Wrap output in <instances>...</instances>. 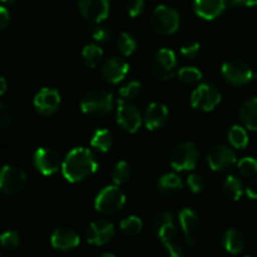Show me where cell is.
<instances>
[{"label":"cell","mask_w":257,"mask_h":257,"mask_svg":"<svg viewBox=\"0 0 257 257\" xmlns=\"http://www.w3.org/2000/svg\"><path fill=\"white\" fill-rule=\"evenodd\" d=\"M98 170V161L94 153L85 147L73 148L62 165V173L70 183H78L94 175Z\"/></svg>","instance_id":"6da1fadb"},{"label":"cell","mask_w":257,"mask_h":257,"mask_svg":"<svg viewBox=\"0 0 257 257\" xmlns=\"http://www.w3.org/2000/svg\"><path fill=\"white\" fill-rule=\"evenodd\" d=\"M80 109L92 118H104L113 109V94L103 89L85 93L80 100Z\"/></svg>","instance_id":"7a4b0ae2"},{"label":"cell","mask_w":257,"mask_h":257,"mask_svg":"<svg viewBox=\"0 0 257 257\" xmlns=\"http://www.w3.org/2000/svg\"><path fill=\"white\" fill-rule=\"evenodd\" d=\"M125 205V195L118 186H107L98 193L94 200V207L103 215H115Z\"/></svg>","instance_id":"3957f363"},{"label":"cell","mask_w":257,"mask_h":257,"mask_svg":"<svg viewBox=\"0 0 257 257\" xmlns=\"http://www.w3.org/2000/svg\"><path fill=\"white\" fill-rule=\"evenodd\" d=\"M180 14L168 5H158L151 15L152 28L162 35H171L180 28Z\"/></svg>","instance_id":"277c9868"},{"label":"cell","mask_w":257,"mask_h":257,"mask_svg":"<svg viewBox=\"0 0 257 257\" xmlns=\"http://www.w3.org/2000/svg\"><path fill=\"white\" fill-rule=\"evenodd\" d=\"M223 79L226 83L235 87L246 85L247 83L256 80V73L240 59H230L225 62L221 68Z\"/></svg>","instance_id":"5b68a950"},{"label":"cell","mask_w":257,"mask_h":257,"mask_svg":"<svg viewBox=\"0 0 257 257\" xmlns=\"http://www.w3.org/2000/svg\"><path fill=\"white\" fill-rule=\"evenodd\" d=\"M222 95L218 88L212 83H202L193 90L191 95V105L200 112H211L220 104Z\"/></svg>","instance_id":"8992f818"},{"label":"cell","mask_w":257,"mask_h":257,"mask_svg":"<svg viewBox=\"0 0 257 257\" xmlns=\"http://www.w3.org/2000/svg\"><path fill=\"white\" fill-rule=\"evenodd\" d=\"M198 162V150L192 142H183L171 153V166L178 172L195 170Z\"/></svg>","instance_id":"52a82bcc"},{"label":"cell","mask_w":257,"mask_h":257,"mask_svg":"<svg viewBox=\"0 0 257 257\" xmlns=\"http://www.w3.org/2000/svg\"><path fill=\"white\" fill-rule=\"evenodd\" d=\"M151 67L156 77L161 80H170L173 78L177 67V57L175 52L168 48L157 50L151 59Z\"/></svg>","instance_id":"ba28073f"},{"label":"cell","mask_w":257,"mask_h":257,"mask_svg":"<svg viewBox=\"0 0 257 257\" xmlns=\"http://www.w3.org/2000/svg\"><path fill=\"white\" fill-rule=\"evenodd\" d=\"M143 122V117L136 105L124 99L117 102V123L125 133L137 132Z\"/></svg>","instance_id":"9c48e42d"},{"label":"cell","mask_w":257,"mask_h":257,"mask_svg":"<svg viewBox=\"0 0 257 257\" xmlns=\"http://www.w3.org/2000/svg\"><path fill=\"white\" fill-rule=\"evenodd\" d=\"M27 173L15 166H4L0 175V190L5 195H18L27 186Z\"/></svg>","instance_id":"30bf717a"},{"label":"cell","mask_w":257,"mask_h":257,"mask_svg":"<svg viewBox=\"0 0 257 257\" xmlns=\"http://www.w3.org/2000/svg\"><path fill=\"white\" fill-rule=\"evenodd\" d=\"M33 163L34 167L44 176L54 175L63 165L59 153L49 147L38 148L33 157Z\"/></svg>","instance_id":"8fae6325"},{"label":"cell","mask_w":257,"mask_h":257,"mask_svg":"<svg viewBox=\"0 0 257 257\" xmlns=\"http://www.w3.org/2000/svg\"><path fill=\"white\" fill-rule=\"evenodd\" d=\"M207 163L215 172H223L237 163V157L230 147L221 145L211 148L207 153Z\"/></svg>","instance_id":"7c38bea8"},{"label":"cell","mask_w":257,"mask_h":257,"mask_svg":"<svg viewBox=\"0 0 257 257\" xmlns=\"http://www.w3.org/2000/svg\"><path fill=\"white\" fill-rule=\"evenodd\" d=\"M130 64L127 60L119 57H109L102 63L100 75L109 84H118L127 77Z\"/></svg>","instance_id":"4fadbf2b"},{"label":"cell","mask_w":257,"mask_h":257,"mask_svg":"<svg viewBox=\"0 0 257 257\" xmlns=\"http://www.w3.org/2000/svg\"><path fill=\"white\" fill-rule=\"evenodd\" d=\"M62 98L58 89L54 88H43L35 94L33 104L37 112L44 117L53 115L59 108Z\"/></svg>","instance_id":"5bb4252c"},{"label":"cell","mask_w":257,"mask_h":257,"mask_svg":"<svg viewBox=\"0 0 257 257\" xmlns=\"http://www.w3.org/2000/svg\"><path fill=\"white\" fill-rule=\"evenodd\" d=\"M115 235L114 226L107 220H95L88 226L85 237L88 243L94 246H103L113 240Z\"/></svg>","instance_id":"9a60e30c"},{"label":"cell","mask_w":257,"mask_h":257,"mask_svg":"<svg viewBox=\"0 0 257 257\" xmlns=\"http://www.w3.org/2000/svg\"><path fill=\"white\" fill-rule=\"evenodd\" d=\"M79 12L88 22L99 24L107 19L109 14V0H79L78 2Z\"/></svg>","instance_id":"2e32d148"},{"label":"cell","mask_w":257,"mask_h":257,"mask_svg":"<svg viewBox=\"0 0 257 257\" xmlns=\"http://www.w3.org/2000/svg\"><path fill=\"white\" fill-rule=\"evenodd\" d=\"M50 242L55 250L70 251L79 246L80 237L73 228L59 227L53 231Z\"/></svg>","instance_id":"e0dca14e"},{"label":"cell","mask_w":257,"mask_h":257,"mask_svg":"<svg viewBox=\"0 0 257 257\" xmlns=\"http://www.w3.org/2000/svg\"><path fill=\"white\" fill-rule=\"evenodd\" d=\"M155 228L158 240L163 245L175 242L176 237H177V228H176L175 220H173V213L171 211H163L158 216L155 223Z\"/></svg>","instance_id":"ac0fdd59"},{"label":"cell","mask_w":257,"mask_h":257,"mask_svg":"<svg viewBox=\"0 0 257 257\" xmlns=\"http://www.w3.org/2000/svg\"><path fill=\"white\" fill-rule=\"evenodd\" d=\"M168 108L163 103H151L143 114V123L148 131H156L163 127L168 119Z\"/></svg>","instance_id":"d6986e66"},{"label":"cell","mask_w":257,"mask_h":257,"mask_svg":"<svg viewBox=\"0 0 257 257\" xmlns=\"http://www.w3.org/2000/svg\"><path fill=\"white\" fill-rule=\"evenodd\" d=\"M178 220H180L181 228L183 231V235H185L186 242L188 246H195L196 242V232L198 230V226H200V220H198V216L192 208L185 207L183 210H181L180 215H178Z\"/></svg>","instance_id":"ffe728a7"},{"label":"cell","mask_w":257,"mask_h":257,"mask_svg":"<svg viewBox=\"0 0 257 257\" xmlns=\"http://www.w3.org/2000/svg\"><path fill=\"white\" fill-rule=\"evenodd\" d=\"M226 5H227L226 0H195L193 2L196 14L206 20H213L220 17L225 10Z\"/></svg>","instance_id":"44dd1931"},{"label":"cell","mask_w":257,"mask_h":257,"mask_svg":"<svg viewBox=\"0 0 257 257\" xmlns=\"http://www.w3.org/2000/svg\"><path fill=\"white\" fill-rule=\"evenodd\" d=\"M182 180L176 173H166L157 182L158 192L163 196H175L182 190Z\"/></svg>","instance_id":"7402d4cb"},{"label":"cell","mask_w":257,"mask_h":257,"mask_svg":"<svg viewBox=\"0 0 257 257\" xmlns=\"http://www.w3.org/2000/svg\"><path fill=\"white\" fill-rule=\"evenodd\" d=\"M240 118L247 130L257 131V97L250 98L241 105Z\"/></svg>","instance_id":"603a6c76"},{"label":"cell","mask_w":257,"mask_h":257,"mask_svg":"<svg viewBox=\"0 0 257 257\" xmlns=\"http://www.w3.org/2000/svg\"><path fill=\"white\" fill-rule=\"evenodd\" d=\"M223 247L227 251L228 253H240L243 250V246H245V236L241 231L236 230V228H230L225 232L223 235Z\"/></svg>","instance_id":"cb8c5ba5"},{"label":"cell","mask_w":257,"mask_h":257,"mask_svg":"<svg viewBox=\"0 0 257 257\" xmlns=\"http://www.w3.org/2000/svg\"><path fill=\"white\" fill-rule=\"evenodd\" d=\"M82 63L87 68H97L103 59V50L97 44H87L82 50Z\"/></svg>","instance_id":"d4e9b609"},{"label":"cell","mask_w":257,"mask_h":257,"mask_svg":"<svg viewBox=\"0 0 257 257\" xmlns=\"http://www.w3.org/2000/svg\"><path fill=\"white\" fill-rule=\"evenodd\" d=\"M90 146L102 153L108 152L113 146L112 133L108 130H105V128L97 130L93 133L92 140H90Z\"/></svg>","instance_id":"484cf974"},{"label":"cell","mask_w":257,"mask_h":257,"mask_svg":"<svg viewBox=\"0 0 257 257\" xmlns=\"http://www.w3.org/2000/svg\"><path fill=\"white\" fill-rule=\"evenodd\" d=\"M131 176H132V167L125 161H118L110 171V177H112L113 183L115 186L125 183L130 180Z\"/></svg>","instance_id":"4316f807"},{"label":"cell","mask_w":257,"mask_h":257,"mask_svg":"<svg viewBox=\"0 0 257 257\" xmlns=\"http://www.w3.org/2000/svg\"><path fill=\"white\" fill-rule=\"evenodd\" d=\"M242 183L238 180L236 176H228L225 180L222 186L223 195L228 198V200L232 201H238L240 197L242 196Z\"/></svg>","instance_id":"83f0119b"},{"label":"cell","mask_w":257,"mask_h":257,"mask_svg":"<svg viewBox=\"0 0 257 257\" xmlns=\"http://www.w3.org/2000/svg\"><path fill=\"white\" fill-rule=\"evenodd\" d=\"M228 141L237 150H243L248 145V135L242 125L233 124L228 131Z\"/></svg>","instance_id":"f1b7e54d"},{"label":"cell","mask_w":257,"mask_h":257,"mask_svg":"<svg viewBox=\"0 0 257 257\" xmlns=\"http://www.w3.org/2000/svg\"><path fill=\"white\" fill-rule=\"evenodd\" d=\"M117 48L120 54L124 55V57H130L137 49V42L132 35L128 34L127 32H123L120 33L117 39Z\"/></svg>","instance_id":"f546056e"},{"label":"cell","mask_w":257,"mask_h":257,"mask_svg":"<svg viewBox=\"0 0 257 257\" xmlns=\"http://www.w3.org/2000/svg\"><path fill=\"white\" fill-rule=\"evenodd\" d=\"M178 80L186 85H192L202 79V73L196 67H183L177 72Z\"/></svg>","instance_id":"4dcf8cb0"},{"label":"cell","mask_w":257,"mask_h":257,"mask_svg":"<svg viewBox=\"0 0 257 257\" xmlns=\"http://www.w3.org/2000/svg\"><path fill=\"white\" fill-rule=\"evenodd\" d=\"M143 223L142 220L137 216H128L123 221H120L119 228L124 235L127 236H136L142 231Z\"/></svg>","instance_id":"1f68e13d"},{"label":"cell","mask_w":257,"mask_h":257,"mask_svg":"<svg viewBox=\"0 0 257 257\" xmlns=\"http://www.w3.org/2000/svg\"><path fill=\"white\" fill-rule=\"evenodd\" d=\"M237 170L242 177L253 178L257 175V160L252 157H243L237 162Z\"/></svg>","instance_id":"d6a6232c"},{"label":"cell","mask_w":257,"mask_h":257,"mask_svg":"<svg viewBox=\"0 0 257 257\" xmlns=\"http://www.w3.org/2000/svg\"><path fill=\"white\" fill-rule=\"evenodd\" d=\"M141 90H142V84L137 80H131L120 88L119 94L123 99L128 102V100L136 99L141 94Z\"/></svg>","instance_id":"836d02e7"},{"label":"cell","mask_w":257,"mask_h":257,"mask_svg":"<svg viewBox=\"0 0 257 257\" xmlns=\"http://www.w3.org/2000/svg\"><path fill=\"white\" fill-rule=\"evenodd\" d=\"M2 247L7 251H15L20 246V236L15 231H5L2 235Z\"/></svg>","instance_id":"e575fe53"},{"label":"cell","mask_w":257,"mask_h":257,"mask_svg":"<svg viewBox=\"0 0 257 257\" xmlns=\"http://www.w3.org/2000/svg\"><path fill=\"white\" fill-rule=\"evenodd\" d=\"M92 35L93 38H94L95 42L100 43V44L108 43L110 40V38H112V33H110L109 28L102 24H98L93 28Z\"/></svg>","instance_id":"d590c367"},{"label":"cell","mask_w":257,"mask_h":257,"mask_svg":"<svg viewBox=\"0 0 257 257\" xmlns=\"http://www.w3.org/2000/svg\"><path fill=\"white\" fill-rule=\"evenodd\" d=\"M201 45L198 42H187L181 47V54L186 59H195L200 54Z\"/></svg>","instance_id":"8d00e7d4"},{"label":"cell","mask_w":257,"mask_h":257,"mask_svg":"<svg viewBox=\"0 0 257 257\" xmlns=\"http://www.w3.org/2000/svg\"><path fill=\"white\" fill-rule=\"evenodd\" d=\"M187 186L190 187L191 192L192 193H200L203 190V178L200 175H196V173H191L187 177Z\"/></svg>","instance_id":"74e56055"},{"label":"cell","mask_w":257,"mask_h":257,"mask_svg":"<svg viewBox=\"0 0 257 257\" xmlns=\"http://www.w3.org/2000/svg\"><path fill=\"white\" fill-rule=\"evenodd\" d=\"M125 8L130 17L136 18L145 10V0H127Z\"/></svg>","instance_id":"f35d334b"},{"label":"cell","mask_w":257,"mask_h":257,"mask_svg":"<svg viewBox=\"0 0 257 257\" xmlns=\"http://www.w3.org/2000/svg\"><path fill=\"white\" fill-rule=\"evenodd\" d=\"M10 124H12V112L9 107L4 102H2L0 103V128L2 131H5Z\"/></svg>","instance_id":"ab89813d"},{"label":"cell","mask_w":257,"mask_h":257,"mask_svg":"<svg viewBox=\"0 0 257 257\" xmlns=\"http://www.w3.org/2000/svg\"><path fill=\"white\" fill-rule=\"evenodd\" d=\"M163 246H165L168 257H185L183 248L177 242H170Z\"/></svg>","instance_id":"60d3db41"},{"label":"cell","mask_w":257,"mask_h":257,"mask_svg":"<svg viewBox=\"0 0 257 257\" xmlns=\"http://www.w3.org/2000/svg\"><path fill=\"white\" fill-rule=\"evenodd\" d=\"M10 23V13L5 7L0 8V30H4Z\"/></svg>","instance_id":"b9f144b4"},{"label":"cell","mask_w":257,"mask_h":257,"mask_svg":"<svg viewBox=\"0 0 257 257\" xmlns=\"http://www.w3.org/2000/svg\"><path fill=\"white\" fill-rule=\"evenodd\" d=\"M246 195L251 200H257V178L251 181L246 187Z\"/></svg>","instance_id":"7bdbcfd3"},{"label":"cell","mask_w":257,"mask_h":257,"mask_svg":"<svg viewBox=\"0 0 257 257\" xmlns=\"http://www.w3.org/2000/svg\"><path fill=\"white\" fill-rule=\"evenodd\" d=\"M227 2L228 5H231V7L233 8H237L240 7V5H243V0H226Z\"/></svg>","instance_id":"ee69618b"},{"label":"cell","mask_w":257,"mask_h":257,"mask_svg":"<svg viewBox=\"0 0 257 257\" xmlns=\"http://www.w3.org/2000/svg\"><path fill=\"white\" fill-rule=\"evenodd\" d=\"M7 92V79L5 78H2L0 79V94H4Z\"/></svg>","instance_id":"f6af8a7d"},{"label":"cell","mask_w":257,"mask_h":257,"mask_svg":"<svg viewBox=\"0 0 257 257\" xmlns=\"http://www.w3.org/2000/svg\"><path fill=\"white\" fill-rule=\"evenodd\" d=\"M243 5L245 7H256L257 0H243Z\"/></svg>","instance_id":"bcb514c9"},{"label":"cell","mask_w":257,"mask_h":257,"mask_svg":"<svg viewBox=\"0 0 257 257\" xmlns=\"http://www.w3.org/2000/svg\"><path fill=\"white\" fill-rule=\"evenodd\" d=\"M100 257H115V256L113 255V253H103V255Z\"/></svg>","instance_id":"7dc6e473"},{"label":"cell","mask_w":257,"mask_h":257,"mask_svg":"<svg viewBox=\"0 0 257 257\" xmlns=\"http://www.w3.org/2000/svg\"><path fill=\"white\" fill-rule=\"evenodd\" d=\"M3 3H9V4H13V3L15 2V0H2Z\"/></svg>","instance_id":"c3c4849f"},{"label":"cell","mask_w":257,"mask_h":257,"mask_svg":"<svg viewBox=\"0 0 257 257\" xmlns=\"http://www.w3.org/2000/svg\"><path fill=\"white\" fill-rule=\"evenodd\" d=\"M245 257H250V256H245Z\"/></svg>","instance_id":"681fc988"}]
</instances>
